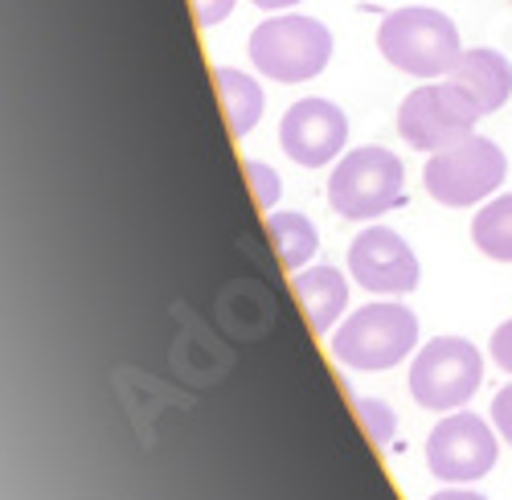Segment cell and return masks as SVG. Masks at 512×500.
Wrapping results in <instances>:
<instances>
[{
	"instance_id": "obj_1",
	"label": "cell",
	"mask_w": 512,
	"mask_h": 500,
	"mask_svg": "<svg viewBox=\"0 0 512 500\" xmlns=\"http://www.w3.org/2000/svg\"><path fill=\"white\" fill-rule=\"evenodd\" d=\"M377 50L394 70L414 74L422 82H435L455 70L463 41L447 13L426 9V5H406V9L386 13V21L377 25Z\"/></svg>"
},
{
	"instance_id": "obj_2",
	"label": "cell",
	"mask_w": 512,
	"mask_h": 500,
	"mask_svg": "<svg viewBox=\"0 0 512 500\" xmlns=\"http://www.w3.org/2000/svg\"><path fill=\"white\" fill-rule=\"evenodd\" d=\"M418 345V316L398 300H373L328 332V353L361 373L394 369Z\"/></svg>"
},
{
	"instance_id": "obj_3",
	"label": "cell",
	"mask_w": 512,
	"mask_h": 500,
	"mask_svg": "<svg viewBox=\"0 0 512 500\" xmlns=\"http://www.w3.org/2000/svg\"><path fill=\"white\" fill-rule=\"evenodd\" d=\"M406 169L390 148H353L328 173V205L349 222H373L402 205Z\"/></svg>"
},
{
	"instance_id": "obj_4",
	"label": "cell",
	"mask_w": 512,
	"mask_h": 500,
	"mask_svg": "<svg viewBox=\"0 0 512 500\" xmlns=\"http://www.w3.org/2000/svg\"><path fill=\"white\" fill-rule=\"evenodd\" d=\"M246 54L254 70L275 82H308L332 58V29L304 13H275L250 33Z\"/></svg>"
},
{
	"instance_id": "obj_5",
	"label": "cell",
	"mask_w": 512,
	"mask_h": 500,
	"mask_svg": "<svg viewBox=\"0 0 512 500\" xmlns=\"http://www.w3.org/2000/svg\"><path fill=\"white\" fill-rule=\"evenodd\" d=\"M504 173H508V156L500 152V144L488 136H467L443 152H431L422 181L439 205L467 210V205L488 201L504 185Z\"/></svg>"
},
{
	"instance_id": "obj_6",
	"label": "cell",
	"mask_w": 512,
	"mask_h": 500,
	"mask_svg": "<svg viewBox=\"0 0 512 500\" xmlns=\"http://www.w3.org/2000/svg\"><path fill=\"white\" fill-rule=\"evenodd\" d=\"M484 382V353L463 337L426 341L410 361V394L426 410H463Z\"/></svg>"
},
{
	"instance_id": "obj_7",
	"label": "cell",
	"mask_w": 512,
	"mask_h": 500,
	"mask_svg": "<svg viewBox=\"0 0 512 500\" xmlns=\"http://www.w3.org/2000/svg\"><path fill=\"white\" fill-rule=\"evenodd\" d=\"M484 111L467 99L455 82H422L398 107V136L418 152H443L467 136H476V119Z\"/></svg>"
},
{
	"instance_id": "obj_8",
	"label": "cell",
	"mask_w": 512,
	"mask_h": 500,
	"mask_svg": "<svg viewBox=\"0 0 512 500\" xmlns=\"http://www.w3.org/2000/svg\"><path fill=\"white\" fill-rule=\"evenodd\" d=\"M496 455V427L484 423L476 410H451L426 435V468L443 484H476L496 468Z\"/></svg>"
},
{
	"instance_id": "obj_9",
	"label": "cell",
	"mask_w": 512,
	"mask_h": 500,
	"mask_svg": "<svg viewBox=\"0 0 512 500\" xmlns=\"http://www.w3.org/2000/svg\"><path fill=\"white\" fill-rule=\"evenodd\" d=\"M349 119L332 99H300L279 119V144L283 152L304 164V169H324V164L345 156Z\"/></svg>"
},
{
	"instance_id": "obj_10",
	"label": "cell",
	"mask_w": 512,
	"mask_h": 500,
	"mask_svg": "<svg viewBox=\"0 0 512 500\" xmlns=\"http://www.w3.org/2000/svg\"><path fill=\"white\" fill-rule=\"evenodd\" d=\"M349 275L377 296H406L418 287V255L390 226H365L349 242Z\"/></svg>"
},
{
	"instance_id": "obj_11",
	"label": "cell",
	"mask_w": 512,
	"mask_h": 500,
	"mask_svg": "<svg viewBox=\"0 0 512 500\" xmlns=\"http://www.w3.org/2000/svg\"><path fill=\"white\" fill-rule=\"evenodd\" d=\"M455 87L472 99L484 115L488 111H500L508 99H512V62L500 54V50H488V46H476V50H463L455 70L447 74Z\"/></svg>"
},
{
	"instance_id": "obj_12",
	"label": "cell",
	"mask_w": 512,
	"mask_h": 500,
	"mask_svg": "<svg viewBox=\"0 0 512 500\" xmlns=\"http://www.w3.org/2000/svg\"><path fill=\"white\" fill-rule=\"evenodd\" d=\"M291 291H295V300H300L304 316L312 320V332H332L340 324V316H345L349 308V283L345 275H340L336 267H304V271H295L291 275Z\"/></svg>"
},
{
	"instance_id": "obj_13",
	"label": "cell",
	"mask_w": 512,
	"mask_h": 500,
	"mask_svg": "<svg viewBox=\"0 0 512 500\" xmlns=\"http://www.w3.org/2000/svg\"><path fill=\"white\" fill-rule=\"evenodd\" d=\"M213 82H218V95H222V111H226V123H230V136L242 140L259 128L263 119V87L259 78H250L246 70H234V66H218L213 70Z\"/></svg>"
},
{
	"instance_id": "obj_14",
	"label": "cell",
	"mask_w": 512,
	"mask_h": 500,
	"mask_svg": "<svg viewBox=\"0 0 512 500\" xmlns=\"http://www.w3.org/2000/svg\"><path fill=\"white\" fill-rule=\"evenodd\" d=\"M267 234L279 250V259L283 267L295 275V271H304L312 259H316V250H320V230L312 218L304 214H295V210H271L267 214Z\"/></svg>"
},
{
	"instance_id": "obj_15",
	"label": "cell",
	"mask_w": 512,
	"mask_h": 500,
	"mask_svg": "<svg viewBox=\"0 0 512 500\" xmlns=\"http://www.w3.org/2000/svg\"><path fill=\"white\" fill-rule=\"evenodd\" d=\"M472 242L496 263H512V193L492 197L484 210H476Z\"/></svg>"
},
{
	"instance_id": "obj_16",
	"label": "cell",
	"mask_w": 512,
	"mask_h": 500,
	"mask_svg": "<svg viewBox=\"0 0 512 500\" xmlns=\"http://www.w3.org/2000/svg\"><path fill=\"white\" fill-rule=\"evenodd\" d=\"M353 410L357 419L365 423V435L377 443V447H390L394 435H398V414L386 398H353Z\"/></svg>"
},
{
	"instance_id": "obj_17",
	"label": "cell",
	"mask_w": 512,
	"mask_h": 500,
	"mask_svg": "<svg viewBox=\"0 0 512 500\" xmlns=\"http://www.w3.org/2000/svg\"><path fill=\"white\" fill-rule=\"evenodd\" d=\"M242 173H246V185L254 193V205H259L263 214H271L279 205V197H283V177L271 169V164H263V160H246Z\"/></svg>"
},
{
	"instance_id": "obj_18",
	"label": "cell",
	"mask_w": 512,
	"mask_h": 500,
	"mask_svg": "<svg viewBox=\"0 0 512 500\" xmlns=\"http://www.w3.org/2000/svg\"><path fill=\"white\" fill-rule=\"evenodd\" d=\"M189 5H193L197 25H201V29H213V25H222V21L234 13L238 0H189Z\"/></svg>"
},
{
	"instance_id": "obj_19",
	"label": "cell",
	"mask_w": 512,
	"mask_h": 500,
	"mask_svg": "<svg viewBox=\"0 0 512 500\" xmlns=\"http://www.w3.org/2000/svg\"><path fill=\"white\" fill-rule=\"evenodd\" d=\"M492 427H496V435L512 447V382L492 398Z\"/></svg>"
},
{
	"instance_id": "obj_20",
	"label": "cell",
	"mask_w": 512,
	"mask_h": 500,
	"mask_svg": "<svg viewBox=\"0 0 512 500\" xmlns=\"http://www.w3.org/2000/svg\"><path fill=\"white\" fill-rule=\"evenodd\" d=\"M488 353H492V361H496L504 373H512V320H504V324L492 332Z\"/></svg>"
},
{
	"instance_id": "obj_21",
	"label": "cell",
	"mask_w": 512,
	"mask_h": 500,
	"mask_svg": "<svg viewBox=\"0 0 512 500\" xmlns=\"http://www.w3.org/2000/svg\"><path fill=\"white\" fill-rule=\"evenodd\" d=\"M431 500H488V496H480V492H472V488H443V492H435Z\"/></svg>"
},
{
	"instance_id": "obj_22",
	"label": "cell",
	"mask_w": 512,
	"mask_h": 500,
	"mask_svg": "<svg viewBox=\"0 0 512 500\" xmlns=\"http://www.w3.org/2000/svg\"><path fill=\"white\" fill-rule=\"evenodd\" d=\"M250 5H259V9H267V13H283V9H291V5H300V0H250Z\"/></svg>"
}]
</instances>
